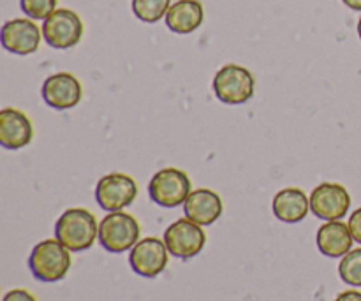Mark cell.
Returning a JSON list of instances; mask_svg holds the SVG:
<instances>
[{
    "label": "cell",
    "instance_id": "11",
    "mask_svg": "<svg viewBox=\"0 0 361 301\" xmlns=\"http://www.w3.org/2000/svg\"><path fill=\"white\" fill-rule=\"evenodd\" d=\"M41 94L49 108L63 111V109H71L80 104L83 97V88L74 74L56 73L46 78Z\"/></svg>",
    "mask_w": 361,
    "mask_h": 301
},
{
    "label": "cell",
    "instance_id": "10",
    "mask_svg": "<svg viewBox=\"0 0 361 301\" xmlns=\"http://www.w3.org/2000/svg\"><path fill=\"white\" fill-rule=\"evenodd\" d=\"M351 208V196L341 183L324 182L310 194V211L323 221H341Z\"/></svg>",
    "mask_w": 361,
    "mask_h": 301
},
{
    "label": "cell",
    "instance_id": "25",
    "mask_svg": "<svg viewBox=\"0 0 361 301\" xmlns=\"http://www.w3.org/2000/svg\"><path fill=\"white\" fill-rule=\"evenodd\" d=\"M358 35H360V39H361V18H360V21H358Z\"/></svg>",
    "mask_w": 361,
    "mask_h": 301
},
{
    "label": "cell",
    "instance_id": "2",
    "mask_svg": "<svg viewBox=\"0 0 361 301\" xmlns=\"http://www.w3.org/2000/svg\"><path fill=\"white\" fill-rule=\"evenodd\" d=\"M73 257L71 250L56 238L42 240L34 247L28 257V268L32 275L41 282H59L69 274Z\"/></svg>",
    "mask_w": 361,
    "mask_h": 301
},
{
    "label": "cell",
    "instance_id": "9",
    "mask_svg": "<svg viewBox=\"0 0 361 301\" xmlns=\"http://www.w3.org/2000/svg\"><path fill=\"white\" fill-rule=\"evenodd\" d=\"M168 259L169 250L166 247L164 240L154 238V236L140 240L130 249L129 254V263L134 274L141 275L145 278H154L161 275L168 266Z\"/></svg>",
    "mask_w": 361,
    "mask_h": 301
},
{
    "label": "cell",
    "instance_id": "21",
    "mask_svg": "<svg viewBox=\"0 0 361 301\" xmlns=\"http://www.w3.org/2000/svg\"><path fill=\"white\" fill-rule=\"evenodd\" d=\"M348 226L349 229H351V235L353 238H355V242L361 243V208L353 211V215L349 217Z\"/></svg>",
    "mask_w": 361,
    "mask_h": 301
},
{
    "label": "cell",
    "instance_id": "5",
    "mask_svg": "<svg viewBox=\"0 0 361 301\" xmlns=\"http://www.w3.org/2000/svg\"><path fill=\"white\" fill-rule=\"evenodd\" d=\"M192 192L190 178L185 171L176 168H164L152 176L148 194L159 207L176 208L187 201Z\"/></svg>",
    "mask_w": 361,
    "mask_h": 301
},
{
    "label": "cell",
    "instance_id": "16",
    "mask_svg": "<svg viewBox=\"0 0 361 301\" xmlns=\"http://www.w3.org/2000/svg\"><path fill=\"white\" fill-rule=\"evenodd\" d=\"M274 214L286 224L302 222L310 211V197L298 187H288L274 197Z\"/></svg>",
    "mask_w": 361,
    "mask_h": 301
},
{
    "label": "cell",
    "instance_id": "3",
    "mask_svg": "<svg viewBox=\"0 0 361 301\" xmlns=\"http://www.w3.org/2000/svg\"><path fill=\"white\" fill-rule=\"evenodd\" d=\"M141 228L127 211H109L99 224V243L111 254H122L140 242Z\"/></svg>",
    "mask_w": 361,
    "mask_h": 301
},
{
    "label": "cell",
    "instance_id": "6",
    "mask_svg": "<svg viewBox=\"0 0 361 301\" xmlns=\"http://www.w3.org/2000/svg\"><path fill=\"white\" fill-rule=\"evenodd\" d=\"M164 243L168 247L169 254L178 259H192L207 243V235L203 231V226L196 224L190 219L183 217L173 222L164 231Z\"/></svg>",
    "mask_w": 361,
    "mask_h": 301
},
{
    "label": "cell",
    "instance_id": "23",
    "mask_svg": "<svg viewBox=\"0 0 361 301\" xmlns=\"http://www.w3.org/2000/svg\"><path fill=\"white\" fill-rule=\"evenodd\" d=\"M335 301H361V293L360 291H344L335 298Z\"/></svg>",
    "mask_w": 361,
    "mask_h": 301
},
{
    "label": "cell",
    "instance_id": "22",
    "mask_svg": "<svg viewBox=\"0 0 361 301\" xmlns=\"http://www.w3.org/2000/svg\"><path fill=\"white\" fill-rule=\"evenodd\" d=\"M2 301H37V300H35V296L32 295V293L25 291V289H13V291H9L6 296H4Z\"/></svg>",
    "mask_w": 361,
    "mask_h": 301
},
{
    "label": "cell",
    "instance_id": "20",
    "mask_svg": "<svg viewBox=\"0 0 361 301\" xmlns=\"http://www.w3.org/2000/svg\"><path fill=\"white\" fill-rule=\"evenodd\" d=\"M21 9L32 20H46L56 11L59 0H20Z\"/></svg>",
    "mask_w": 361,
    "mask_h": 301
},
{
    "label": "cell",
    "instance_id": "13",
    "mask_svg": "<svg viewBox=\"0 0 361 301\" xmlns=\"http://www.w3.org/2000/svg\"><path fill=\"white\" fill-rule=\"evenodd\" d=\"M34 127L30 118L16 108L0 111V145L7 150H20L32 143Z\"/></svg>",
    "mask_w": 361,
    "mask_h": 301
},
{
    "label": "cell",
    "instance_id": "8",
    "mask_svg": "<svg viewBox=\"0 0 361 301\" xmlns=\"http://www.w3.org/2000/svg\"><path fill=\"white\" fill-rule=\"evenodd\" d=\"M42 37L55 49L73 48L83 37V21L74 11L56 9L42 23Z\"/></svg>",
    "mask_w": 361,
    "mask_h": 301
},
{
    "label": "cell",
    "instance_id": "4",
    "mask_svg": "<svg viewBox=\"0 0 361 301\" xmlns=\"http://www.w3.org/2000/svg\"><path fill=\"white\" fill-rule=\"evenodd\" d=\"M256 80L249 69L236 63L221 67L214 78V92L224 104H245L252 99Z\"/></svg>",
    "mask_w": 361,
    "mask_h": 301
},
{
    "label": "cell",
    "instance_id": "15",
    "mask_svg": "<svg viewBox=\"0 0 361 301\" xmlns=\"http://www.w3.org/2000/svg\"><path fill=\"white\" fill-rule=\"evenodd\" d=\"M317 249L326 257H344L353 250L351 229L342 221H326L319 228L316 236Z\"/></svg>",
    "mask_w": 361,
    "mask_h": 301
},
{
    "label": "cell",
    "instance_id": "24",
    "mask_svg": "<svg viewBox=\"0 0 361 301\" xmlns=\"http://www.w3.org/2000/svg\"><path fill=\"white\" fill-rule=\"evenodd\" d=\"M349 9L353 11H361V0H342Z\"/></svg>",
    "mask_w": 361,
    "mask_h": 301
},
{
    "label": "cell",
    "instance_id": "19",
    "mask_svg": "<svg viewBox=\"0 0 361 301\" xmlns=\"http://www.w3.org/2000/svg\"><path fill=\"white\" fill-rule=\"evenodd\" d=\"M338 275H341L342 282L348 285H361V249H353L342 257L341 264H338Z\"/></svg>",
    "mask_w": 361,
    "mask_h": 301
},
{
    "label": "cell",
    "instance_id": "7",
    "mask_svg": "<svg viewBox=\"0 0 361 301\" xmlns=\"http://www.w3.org/2000/svg\"><path fill=\"white\" fill-rule=\"evenodd\" d=\"M136 196V182L126 173H108L99 180L95 187V199L106 211H120L130 207Z\"/></svg>",
    "mask_w": 361,
    "mask_h": 301
},
{
    "label": "cell",
    "instance_id": "17",
    "mask_svg": "<svg viewBox=\"0 0 361 301\" xmlns=\"http://www.w3.org/2000/svg\"><path fill=\"white\" fill-rule=\"evenodd\" d=\"M204 20V11L197 0H178L171 4L166 14V25L175 34H192L201 27Z\"/></svg>",
    "mask_w": 361,
    "mask_h": 301
},
{
    "label": "cell",
    "instance_id": "12",
    "mask_svg": "<svg viewBox=\"0 0 361 301\" xmlns=\"http://www.w3.org/2000/svg\"><path fill=\"white\" fill-rule=\"evenodd\" d=\"M42 32L32 18H14L4 23L2 46L14 55H32L39 49Z\"/></svg>",
    "mask_w": 361,
    "mask_h": 301
},
{
    "label": "cell",
    "instance_id": "14",
    "mask_svg": "<svg viewBox=\"0 0 361 301\" xmlns=\"http://www.w3.org/2000/svg\"><path fill=\"white\" fill-rule=\"evenodd\" d=\"M185 217L200 226H212L224 211L221 196L210 189H196L183 203Z\"/></svg>",
    "mask_w": 361,
    "mask_h": 301
},
{
    "label": "cell",
    "instance_id": "18",
    "mask_svg": "<svg viewBox=\"0 0 361 301\" xmlns=\"http://www.w3.org/2000/svg\"><path fill=\"white\" fill-rule=\"evenodd\" d=\"M171 0H133V11L137 20L145 23H157L166 18Z\"/></svg>",
    "mask_w": 361,
    "mask_h": 301
},
{
    "label": "cell",
    "instance_id": "1",
    "mask_svg": "<svg viewBox=\"0 0 361 301\" xmlns=\"http://www.w3.org/2000/svg\"><path fill=\"white\" fill-rule=\"evenodd\" d=\"M55 238L71 252H83L99 238L97 219L87 208H69L56 221Z\"/></svg>",
    "mask_w": 361,
    "mask_h": 301
}]
</instances>
